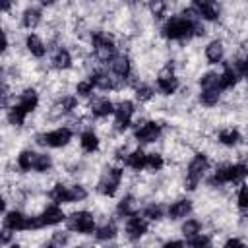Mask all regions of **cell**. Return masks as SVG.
<instances>
[{
    "label": "cell",
    "mask_w": 248,
    "mask_h": 248,
    "mask_svg": "<svg viewBox=\"0 0 248 248\" xmlns=\"http://www.w3.org/2000/svg\"><path fill=\"white\" fill-rule=\"evenodd\" d=\"M219 141H221L223 145H236V143L240 141V134H238L236 130H232V128L221 130V134H219Z\"/></svg>",
    "instance_id": "obj_29"
},
{
    "label": "cell",
    "mask_w": 248,
    "mask_h": 248,
    "mask_svg": "<svg viewBox=\"0 0 248 248\" xmlns=\"http://www.w3.org/2000/svg\"><path fill=\"white\" fill-rule=\"evenodd\" d=\"M132 114H134V105L130 101H122L114 107V124L118 130H124L130 126V120H132Z\"/></svg>",
    "instance_id": "obj_9"
},
{
    "label": "cell",
    "mask_w": 248,
    "mask_h": 248,
    "mask_svg": "<svg viewBox=\"0 0 248 248\" xmlns=\"http://www.w3.org/2000/svg\"><path fill=\"white\" fill-rule=\"evenodd\" d=\"M70 64H72V56H70V52H68L66 48L56 50V54L52 56V66L58 68V70H64V68H70Z\"/></svg>",
    "instance_id": "obj_28"
},
{
    "label": "cell",
    "mask_w": 248,
    "mask_h": 248,
    "mask_svg": "<svg viewBox=\"0 0 248 248\" xmlns=\"http://www.w3.org/2000/svg\"><path fill=\"white\" fill-rule=\"evenodd\" d=\"M91 112L95 114V116H107V114H110V112H114V105L108 101V99H105V97H99V99H95L93 103H91Z\"/></svg>",
    "instance_id": "obj_19"
},
{
    "label": "cell",
    "mask_w": 248,
    "mask_h": 248,
    "mask_svg": "<svg viewBox=\"0 0 248 248\" xmlns=\"http://www.w3.org/2000/svg\"><path fill=\"white\" fill-rule=\"evenodd\" d=\"M68 192H70V203H74V202H81V200H85V196H87V192H85V188L83 186H68Z\"/></svg>",
    "instance_id": "obj_36"
},
{
    "label": "cell",
    "mask_w": 248,
    "mask_h": 248,
    "mask_svg": "<svg viewBox=\"0 0 248 248\" xmlns=\"http://www.w3.org/2000/svg\"><path fill=\"white\" fill-rule=\"evenodd\" d=\"M54 108H56L54 112H70V110L76 108V99H74V97H64Z\"/></svg>",
    "instance_id": "obj_37"
},
{
    "label": "cell",
    "mask_w": 248,
    "mask_h": 248,
    "mask_svg": "<svg viewBox=\"0 0 248 248\" xmlns=\"http://www.w3.org/2000/svg\"><path fill=\"white\" fill-rule=\"evenodd\" d=\"M196 19H188V17H170L165 25H163V35L167 39H174V41H182V39H190L192 35H196Z\"/></svg>",
    "instance_id": "obj_1"
},
{
    "label": "cell",
    "mask_w": 248,
    "mask_h": 248,
    "mask_svg": "<svg viewBox=\"0 0 248 248\" xmlns=\"http://www.w3.org/2000/svg\"><path fill=\"white\" fill-rule=\"evenodd\" d=\"M79 141H81V147H83L85 151H89V153L99 147V140H97V136H95L93 132H83L81 138H79Z\"/></svg>",
    "instance_id": "obj_30"
},
{
    "label": "cell",
    "mask_w": 248,
    "mask_h": 248,
    "mask_svg": "<svg viewBox=\"0 0 248 248\" xmlns=\"http://www.w3.org/2000/svg\"><path fill=\"white\" fill-rule=\"evenodd\" d=\"M124 163L128 167H132L134 170H141V169H147V155L141 149H136V151H132L130 155L124 157Z\"/></svg>",
    "instance_id": "obj_17"
},
{
    "label": "cell",
    "mask_w": 248,
    "mask_h": 248,
    "mask_svg": "<svg viewBox=\"0 0 248 248\" xmlns=\"http://www.w3.org/2000/svg\"><path fill=\"white\" fill-rule=\"evenodd\" d=\"M145 231H147V221L141 219V217H138V215L130 217V221L126 223V236H128L130 240L141 238V236L145 234Z\"/></svg>",
    "instance_id": "obj_11"
},
{
    "label": "cell",
    "mask_w": 248,
    "mask_h": 248,
    "mask_svg": "<svg viewBox=\"0 0 248 248\" xmlns=\"http://www.w3.org/2000/svg\"><path fill=\"white\" fill-rule=\"evenodd\" d=\"M25 110L19 107V105H14L10 110H8V120L14 124V126H21L23 124V120H25Z\"/></svg>",
    "instance_id": "obj_31"
},
{
    "label": "cell",
    "mask_w": 248,
    "mask_h": 248,
    "mask_svg": "<svg viewBox=\"0 0 248 248\" xmlns=\"http://www.w3.org/2000/svg\"><path fill=\"white\" fill-rule=\"evenodd\" d=\"M151 95H153V91H151V87H147V85H140L138 89H136V99L138 101H149L151 99Z\"/></svg>",
    "instance_id": "obj_42"
},
{
    "label": "cell",
    "mask_w": 248,
    "mask_h": 248,
    "mask_svg": "<svg viewBox=\"0 0 248 248\" xmlns=\"http://www.w3.org/2000/svg\"><path fill=\"white\" fill-rule=\"evenodd\" d=\"M50 242H54V244H56L58 248H62V246H64V244L68 242V234H66V232H54V234H52V240H50Z\"/></svg>",
    "instance_id": "obj_44"
},
{
    "label": "cell",
    "mask_w": 248,
    "mask_h": 248,
    "mask_svg": "<svg viewBox=\"0 0 248 248\" xmlns=\"http://www.w3.org/2000/svg\"><path fill=\"white\" fill-rule=\"evenodd\" d=\"M50 200L56 202V203H70V192H68V186L64 184H56L52 190H50Z\"/></svg>",
    "instance_id": "obj_26"
},
{
    "label": "cell",
    "mask_w": 248,
    "mask_h": 248,
    "mask_svg": "<svg viewBox=\"0 0 248 248\" xmlns=\"http://www.w3.org/2000/svg\"><path fill=\"white\" fill-rule=\"evenodd\" d=\"M205 169H207V157L202 155V153H198L190 161V165H188V172H186V188L188 190H194L198 186V182L202 180Z\"/></svg>",
    "instance_id": "obj_5"
},
{
    "label": "cell",
    "mask_w": 248,
    "mask_h": 248,
    "mask_svg": "<svg viewBox=\"0 0 248 248\" xmlns=\"http://www.w3.org/2000/svg\"><path fill=\"white\" fill-rule=\"evenodd\" d=\"M10 248H21V246H17V244H12V246H10Z\"/></svg>",
    "instance_id": "obj_50"
},
{
    "label": "cell",
    "mask_w": 248,
    "mask_h": 248,
    "mask_svg": "<svg viewBox=\"0 0 248 248\" xmlns=\"http://www.w3.org/2000/svg\"><path fill=\"white\" fill-rule=\"evenodd\" d=\"M37 103H39V97H37V93L33 91V89H25L21 95H19V107L25 110V112H31V110H35V107H37Z\"/></svg>",
    "instance_id": "obj_20"
},
{
    "label": "cell",
    "mask_w": 248,
    "mask_h": 248,
    "mask_svg": "<svg viewBox=\"0 0 248 248\" xmlns=\"http://www.w3.org/2000/svg\"><path fill=\"white\" fill-rule=\"evenodd\" d=\"M149 8H151L155 17H163V14H165V4L163 2H153V4H149Z\"/></svg>",
    "instance_id": "obj_45"
},
{
    "label": "cell",
    "mask_w": 248,
    "mask_h": 248,
    "mask_svg": "<svg viewBox=\"0 0 248 248\" xmlns=\"http://www.w3.org/2000/svg\"><path fill=\"white\" fill-rule=\"evenodd\" d=\"M114 234H116V227H114V223H107V225H103L101 229H97V238L99 240H108V238H114Z\"/></svg>",
    "instance_id": "obj_34"
},
{
    "label": "cell",
    "mask_w": 248,
    "mask_h": 248,
    "mask_svg": "<svg viewBox=\"0 0 248 248\" xmlns=\"http://www.w3.org/2000/svg\"><path fill=\"white\" fill-rule=\"evenodd\" d=\"M188 246H190V248H211V240H209L207 236L198 234V236H194V238L188 242Z\"/></svg>",
    "instance_id": "obj_40"
},
{
    "label": "cell",
    "mask_w": 248,
    "mask_h": 248,
    "mask_svg": "<svg viewBox=\"0 0 248 248\" xmlns=\"http://www.w3.org/2000/svg\"><path fill=\"white\" fill-rule=\"evenodd\" d=\"M159 136H161V126L157 122H145L143 126H140L136 130V138L140 141H145V143L147 141H155Z\"/></svg>",
    "instance_id": "obj_12"
},
{
    "label": "cell",
    "mask_w": 248,
    "mask_h": 248,
    "mask_svg": "<svg viewBox=\"0 0 248 248\" xmlns=\"http://www.w3.org/2000/svg\"><path fill=\"white\" fill-rule=\"evenodd\" d=\"M78 248H81V246H78Z\"/></svg>",
    "instance_id": "obj_51"
},
{
    "label": "cell",
    "mask_w": 248,
    "mask_h": 248,
    "mask_svg": "<svg viewBox=\"0 0 248 248\" xmlns=\"http://www.w3.org/2000/svg\"><path fill=\"white\" fill-rule=\"evenodd\" d=\"M116 211H118V215H122V217H134L136 211H138V202H136L132 196H126V198L120 200Z\"/></svg>",
    "instance_id": "obj_21"
},
{
    "label": "cell",
    "mask_w": 248,
    "mask_h": 248,
    "mask_svg": "<svg viewBox=\"0 0 248 248\" xmlns=\"http://www.w3.org/2000/svg\"><path fill=\"white\" fill-rule=\"evenodd\" d=\"M236 79H238V72H236L231 64H227V66H225V72L219 76V87H221V89L232 87V85L236 83Z\"/></svg>",
    "instance_id": "obj_24"
},
{
    "label": "cell",
    "mask_w": 248,
    "mask_h": 248,
    "mask_svg": "<svg viewBox=\"0 0 248 248\" xmlns=\"http://www.w3.org/2000/svg\"><path fill=\"white\" fill-rule=\"evenodd\" d=\"M163 248H184V244L180 240H172V242H167Z\"/></svg>",
    "instance_id": "obj_48"
},
{
    "label": "cell",
    "mask_w": 248,
    "mask_h": 248,
    "mask_svg": "<svg viewBox=\"0 0 248 248\" xmlns=\"http://www.w3.org/2000/svg\"><path fill=\"white\" fill-rule=\"evenodd\" d=\"M110 72L114 76H118V79H126L130 76V62H128V58L126 56H120V54L114 56L110 60Z\"/></svg>",
    "instance_id": "obj_15"
},
{
    "label": "cell",
    "mask_w": 248,
    "mask_h": 248,
    "mask_svg": "<svg viewBox=\"0 0 248 248\" xmlns=\"http://www.w3.org/2000/svg\"><path fill=\"white\" fill-rule=\"evenodd\" d=\"M70 140H72V130H68V128H58V130H52L48 134L37 136V141L41 145H48V147H62Z\"/></svg>",
    "instance_id": "obj_6"
},
{
    "label": "cell",
    "mask_w": 248,
    "mask_h": 248,
    "mask_svg": "<svg viewBox=\"0 0 248 248\" xmlns=\"http://www.w3.org/2000/svg\"><path fill=\"white\" fill-rule=\"evenodd\" d=\"M238 205H240L242 209L248 207V188H246V186L240 188V192H238Z\"/></svg>",
    "instance_id": "obj_46"
},
{
    "label": "cell",
    "mask_w": 248,
    "mask_h": 248,
    "mask_svg": "<svg viewBox=\"0 0 248 248\" xmlns=\"http://www.w3.org/2000/svg\"><path fill=\"white\" fill-rule=\"evenodd\" d=\"M223 248H246L238 238H229L227 242H225V246Z\"/></svg>",
    "instance_id": "obj_47"
},
{
    "label": "cell",
    "mask_w": 248,
    "mask_h": 248,
    "mask_svg": "<svg viewBox=\"0 0 248 248\" xmlns=\"http://www.w3.org/2000/svg\"><path fill=\"white\" fill-rule=\"evenodd\" d=\"M223 54H225V50H223V45H221L219 41H211V43L205 46V56H207V60H209L211 64L221 62V60H223Z\"/></svg>",
    "instance_id": "obj_23"
},
{
    "label": "cell",
    "mask_w": 248,
    "mask_h": 248,
    "mask_svg": "<svg viewBox=\"0 0 248 248\" xmlns=\"http://www.w3.org/2000/svg\"><path fill=\"white\" fill-rule=\"evenodd\" d=\"M64 217H66V215H64V211H62L58 205H48V207L39 215L43 227H45V225H56V223L64 221Z\"/></svg>",
    "instance_id": "obj_14"
},
{
    "label": "cell",
    "mask_w": 248,
    "mask_h": 248,
    "mask_svg": "<svg viewBox=\"0 0 248 248\" xmlns=\"http://www.w3.org/2000/svg\"><path fill=\"white\" fill-rule=\"evenodd\" d=\"M200 99H202L203 105L211 107V105H215V103L219 101V89H202Z\"/></svg>",
    "instance_id": "obj_33"
},
{
    "label": "cell",
    "mask_w": 248,
    "mask_h": 248,
    "mask_svg": "<svg viewBox=\"0 0 248 248\" xmlns=\"http://www.w3.org/2000/svg\"><path fill=\"white\" fill-rule=\"evenodd\" d=\"M190 211H192L190 200H178V202H174V203L169 207V217H170V219H182V217H186Z\"/></svg>",
    "instance_id": "obj_18"
},
{
    "label": "cell",
    "mask_w": 248,
    "mask_h": 248,
    "mask_svg": "<svg viewBox=\"0 0 248 248\" xmlns=\"http://www.w3.org/2000/svg\"><path fill=\"white\" fill-rule=\"evenodd\" d=\"M182 232H184V236H190V238L198 236V232H200V223H198L196 219H188V221L182 225Z\"/></svg>",
    "instance_id": "obj_35"
},
{
    "label": "cell",
    "mask_w": 248,
    "mask_h": 248,
    "mask_svg": "<svg viewBox=\"0 0 248 248\" xmlns=\"http://www.w3.org/2000/svg\"><path fill=\"white\" fill-rule=\"evenodd\" d=\"M76 91H78V95L87 97V95H91V91H93V83H91V81H79L78 87H76Z\"/></svg>",
    "instance_id": "obj_43"
},
{
    "label": "cell",
    "mask_w": 248,
    "mask_h": 248,
    "mask_svg": "<svg viewBox=\"0 0 248 248\" xmlns=\"http://www.w3.org/2000/svg\"><path fill=\"white\" fill-rule=\"evenodd\" d=\"M200 85H202V89H219V91H221V87H219V76L213 74V72L205 74V76L200 79Z\"/></svg>",
    "instance_id": "obj_32"
},
{
    "label": "cell",
    "mask_w": 248,
    "mask_h": 248,
    "mask_svg": "<svg viewBox=\"0 0 248 248\" xmlns=\"http://www.w3.org/2000/svg\"><path fill=\"white\" fill-rule=\"evenodd\" d=\"M192 8H194L196 16H202L205 19H217V16H219V10H217V6L213 2H205V0L200 2V0H196L192 4Z\"/></svg>",
    "instance_id": "obj_13"
},
{
    "label": "cell",
    "mask_w": 248,
    "mask_h": 248,
    "mask_svg": "<svg viewBox=\"0 0 248 248\" xmlns=\"http://www.w3.org/2000/svg\"><path fill=\"white\" fill-rule=\"evenodd\" d=\"M248 174V167L246 165H225V167H219L215 170V174L211 176V184H225V182H236V180H242L244 176Z\"/></svg>",
    "instance_id": "obj_2"
},
{
    "label": "cell",
    "mask_w": 248,
    "mask_h": 248,
    "mask_svg": "<svg viewBox=\"0 0 248 248\" xmlns=\"http://www.w3.org/2000/svg\"><path fill=\"white\" fill-rule=\"evenodd\" d=\"M93 85H97V87H101V89H114V87H118V83L114 81V78H110L107 72H101V70H97V72H93L91 74V79H89Z\"/></svg>",
    "instance_id": "obj_16"
},
{
    "label": "cell",
    "mask_w": 248,
    "mask_h": 248,
    "mask_svg": "<svg viewBox=\"0 0 248 248\" xmlns=\"http://www.w3.org/2000/svg\"><path fill=\"white\" fill-rule=\"evenodd\" d=\"M50 167H52V161H50V157H48V155H45V153H41V155L37 157V163H35V170H37V172H46Z\"/></svg>",
    "instance_id": "obj_38"
},
{
    "label": "cell",
    "mask_w": 248,
    "mask_h": 248,
    "mask_svg": "<svg viewBox=\"0 0 248 248\" xmlns=\"http://www.w3.org/2000/svg\"><path fill=\"white\" fill-rule=\"evenodd\" d=\"M68 227H70L72 231H78V232L87 234V232H91V231L95 229V221H93V215H91V213H87V211H78V213H74V215L68 219Z\"/></svg>",
    "instance_id": "obj_8"
},
{
    "label": "cell",
    "mask_w": 248,
    "mask_h": 248,
    "mask_svg": "<svg viewBox=\"0 0 248 248\" xmlns=\"http://www.w3.org/2000/svg\"><path fill=\"white\" fill-rule=\"evenodd\" d=\"M157 87H159V91L165 93V95H170V93L176 91V87H178V79L174 78L170 66H167V68L159 74V78H157Z\"/></svg>",
    "instance_id": "obj_10"
},
{
    "label": "cell",
    "mask_w": 248,
    "mask_h": 248,
    "mask_svg": "<svg viewBox=\"0 0 248 248\" xmlns=\"http://www.w3.org/2000/svg\"><path fill=\"white\" fill-rule=\"evenodd\" d=\"M91 43H93V48L97 52V56L103 60V62H110L116 54H114V43L112 39L103 33V31H93L91 35Z\"/></svg>",
    "instance_id": "obj_4"
},
{
    "label": "cell",
    "mask_w": 248,
    "mask_h": 248,
    "mask_svg": "<svg viewBox=\"0 0 248 248\" xmlns=\"http://www.w3.org/2000/svg\"><path fill=\"white\" fill-rule=\"evenodd\" d=\"M37 157H39V153H33V151H29V149L21 151L19 157H17V165H19V169H23V170H31V169H33V170H35Z\"/></svg>",
    "instance_id": "obj_25"
},
{
    "label": "cell",
    "mask_w": 248,
    "mask_h": 248,
    "mask_svg": "<svg viewBox=\"0 0 248 248\" xmlns=\"http://www.w3.org/2000/svg\"><path fill=\"white\" fill-rule=\"evenodd\" d=\"M10 240V229H4L2 231V244H6Z\"/></svg>",
    "instance_id": "obj_49"
},
{
    "label": "cell",
    "mask_w": 248,
    "mask_h": 248,
    "mask_svg": "<svg viewBox=\"0 0 248 248\" xmlns=\"http://www.w3.org/2000/svg\"><path fill=\"white\" fill-rule=\"evenodd\" d=\"M4 227L10 231H27V229H39L43 227L39 217H25L19 211H8L4 217Z\"/></svg>",
    "instance_id": "obj_3"
},
{
    "label": "cell",
    "mask_w": 248,
    "mask_h": 248,
    "mask_svg": "<svg viewBox=\"0 0 248 248\" xmlns=\"http://www.w3.org/2000/svg\"><path fill=\"white\" fill-rule=\"evenodd\" d=\"M120 178H122V170H120L118 167H114V169H110V170H107V172L103 174V178L99 180L97 190H99L103 196H114L116 190H118Z\"/></svg>",
    "instance_id": "obj_7"
},
{
    "label": "cell",
    "mask_w": 248,
    "mask_h": 248,
    "mask_svg": "<svg viewBox=\"0 0 248 248\" xmlns=\"http://www.w3.org/2000/svg\"><path fill=\"white\" fill-rule=\"evenodd\" d=\"M163 167V157L159 153H149L147 155V169L151 170H159Z\"/></svg>",
    "instance_id": "obj_41"
},
{
    "label": "cell",
    "mask_w": 248,
    "mask_h": 248,
    "mask_svg": "<svg viewBox=\"0 0 248 248\" xmlns=\"http://www.w3.org/2000/svg\"><path fill=\"white\" fill-rule=\"evenodd\" d=\"M39 21H41V10H39V8H27V10L23 12V25H25L27 29L37 27Z\"/></svg>",
    "instance_id": "obj_27"
},
{
    "label": "cell",
    "mask_w": 248,
    "mask_h": 248,
    "mask_svg": "<svg viewBox=\"0 0 248 248\" xmlns=\"http://www.w3.org/2000/svg\"><path fill=\"white\" fill-rule=\"evenodd\" d=\"M25 45H27V50L33 54V56H37V58H41V56H45V52H46V46H45V43L37 37V35H27V39H25Z\"/></svg>",
    "instance_id": "obj_22"
},
{
    "label": "cell",
    "mask_w": 248,
    "mask_h": 248,
    "mask_svg": "<svg viewBox=\"0 0 248 248\" xmlns=\"http://www.w3.org/2000/svg\"><path fill=\"white\" fill-rule=\"evenodd\" d=\"M143 217L151 219V221H157V219L163 217V207L161 205H147L145 211H143Z\"/></svg>",
    "instance_id": "obj_39"
}]
</instances>
